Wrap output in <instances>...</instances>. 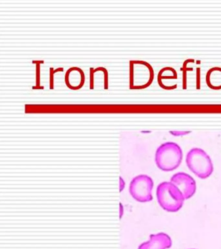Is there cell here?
<instances>
[{"mask_svg": "<svg viewBox=\"0 0 221 249\" xmlns=\"http://www.w3.org/2000/svg\"><path fill=\"white\" fill-rule=\"evenodd\" d=\"M156 196L159 204L170 212H176L179 210L185 199L180 189L170 181H164L158 184Z\"/></svg>", "mask_w": 221, "mask_h": 249, "instance_id": "6da1fadb", "label": "cell"}, {"mask_svg": "<svg viewBox=\"0 0 221 249\" xmlns=\"http://www.w3.org/2000/svg\"><path fill=\"white\" fill-rule=\"evenodd\" d=\"M182 157L180 146L175 142H168L159 146L155 154V160L160 169L170 171L180 164Z\"/></svg>", "mask_w": 221, "mask_h": 249, "instance_id": "7a4b0ae2", "label": "cell"}, {"mask_svg": "<svg viewBox=\"0 0 221 249\" xmlns=\"http://www.w3.org/2000/svg\"><path fill=\"white\" fill-rule=\"evenodd\" d=\"M187 166L197 176L206 178L212 173L213 164L210 157L201 148L194 147L186 155Z\"/></svg>", "mask_w": 221, "mask_h": 249, "instance_id": "3957f363", "label": "cell"}, {"mask_svg": "<svg viewBox=\"0 0 221 249\" xmlns=\"http://www.w3.org/2000/svg\"><path fill=\"white\" fill-rule=\"evenodd\" d=\"M154 186L153 178L149 175H137L131 180L129 192L134 198L139 202H148L153 199L152 190Z\"/></svg>", "mask_w": 221, "mask_h": 249, "instance_id": "277c9868", "label": "cell"}, {"mask_svg": "<svg viewBox=\"0 0 221 249\" xmlns=\"http://www.w3.org/2000/svg\"><path fill=\"white\" fill-rule=\"evenodd\" d=\"M170 182L175 184L184 194L185 198L191 197L196 191V182L191 175L185 172H178L170 178Z\"/></svg>", "mask_w": 221, "mask_h": 249, "instance_id": "5b68a950", "label": "cell"}, {"mask_svg": "<svg viewBox=\"0 0 221 249\" xmlns=\"http://www.w3.org/2000/svg\"><path fill=\"white\" fill-rule=\"evenodd\" d=\"M172 245V239L168 233H153L148 241L141 243L138 249H166Z\"/></svg>", "mask_w": 221, "mask_h": 249, "instance_id": "8992f818", "label": "cell"}, {"mask_svg": "<svg viewBox=\"0 0 221 249\" xmlns=\"http://www.w3.org/2000/svg\"><path fill=\"white\" fill-rule=\"evenodd\" d=\"M170 132L174 136H184L189 133L190 132L187 131V130H173V131H170Z\"/></svg>", "mask_w": 221, "mask_h": 249, "instance_id": "52a82bcc", "label": "cell"}, {"mask_svg": "<svg viewBox=\"0 0 221 249\" xmlns=\"http://www.w3.org/2000/svg\"><path fill=\"white\" fill-rule=\"evenodd\" d=\"M120 191L123 190L124 187H125V182H124L123 179L120 177Z\"/></svg>", "mask_w": 221, "mask_h": 249, "instance_id": "ba28073f", "label": "cell"}, {"mask_svg": "<svg viewBox=\"0 0 221 249\" xmlns=\"http://www.w3.org/2000/svg\"><path fill=\"white\" fill-rule=\"evenodd\" d=\"M120 206H121V207H120V209H121V211H120V213H121V215H120V217H121L122 214H123V206H122L121 204H120Z\"/></svg>", "mask_w": 221, "mask_h": 249, "instance_id": "9c48e42d", "label": "cell"}, {"mask_svg": "<svg viewBox=\"0 0 221 249\" xmlns=\"http://www.w3.org/2000/svg\"></svg>", "mask_w": 221, "mask_h": 249, "instance_id": "30bf717a", "label": "cell"}]
</instances>
